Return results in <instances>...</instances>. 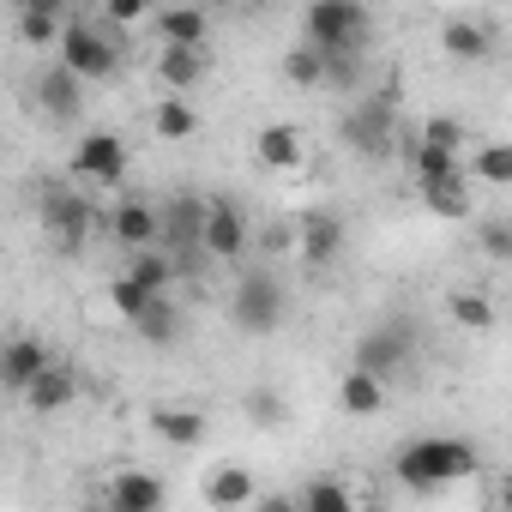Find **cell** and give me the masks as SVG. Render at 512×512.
<instances>
[{
  "instance_id": "1",
  "label": "cell",
  "mask_w": 512,
  "mask_h": 512,
  "mask_svg": "<svg viewBox=\"0 0 512 512\" xmlns=\"http://www.w3.org/2000/svg\"><path fill=\"white\" fill-rule=\"evenodd\" d=\"M392 470L404 488H452V482H470L482 470V452L464 434H422V440L398 446Z\"/></svg>"
},
{
  "instance_id": "2",
  "label": "cell",
  "mask_w": 512,
  "mask_h": 512,
  "mask_svg": "<svg viewBox=\"0 0 512 512\" xmlns=\"http://www.w3.org/2000/svg\"><path fill=\"white\" fill-rule=\"evenodd\" d=\"M55 49H61V61H55V67H67L79 85H103V79H115V73H121V43H115L103 25H91V19H67Z\"/></svg>"
},
{
  "instance_id": "3",
  "label": "cell",
  "mask_w": 512,
  "mask_h": 512,
  "mask_svg": "<svg viewBox=\"0 0 512 512\" xmlns=\"http://www.w3.org/2000/svg\"><path fill=\"white\" fill-rule=\"evenodd\" d=\"M308 49L320 55H368V37H374V13L368 7H350V0H320L308 7Z\"/></svg>"
},
{
  "instance_id": "4",
  "label": "cell",
  "mask_w": 512,
  "mask_h": 512,
  "mask_svg": "<svg viewBox=\"0 0 512 512\" xmlns=\"http://www.w3.org/2000/svg\"><path fill=\"white\" fill-rule=\"evenodd\" d=\"M284 314H290V290H284L272 272L241 278L235 296H229V320H235L241 332H253V338H272V332L284 326Z\"/></svg>"
},
{
  "instance_id": "5",
  "label": "cell",
  "mask_w": 512,
  "mask_h": 512,
  "mask_svg": "<svg viewBox=\"0 0 512 512\" xmlns=\"http://www.w3.org/2000/svg\"><path fill=\"white\" fill-rule=\"evenodd\" d=\"M37 211H43V229H49V241L61 247V253H79L85 241H91V199L79 193V187H61V181H49L43 187V199H37Z\"/></svg>"
},
{
  "instance_id": "6",
  "label": "cell",
  "mask_w": 512,
  "mask_h": 512,
  "mask_svg": "<svg viewBox=\"0 0 512 512\" xmlns=\"http://www.w3.org/2000/svg\"><path fill=\"white\" fill-rule=\"evenodd\" d=\"M344 145L356 157H386L398 145V121H392V91L386 97H356L344 109Z\"/></svg>"
},
{
  "instance_id": "7",
  "label": "cell",
  "mask_w": 512,
  "mask_h": 512,
  "mask_svg": "<svg viewBox=\"0 0 512 512\" xmlns=\"http://www.w3.org/2000/svg\"><path fill=\"white\" fill-rule=\"evenodd\" d=\"M199 229H205V199L199 193H175L163 211H157V247L175 260V272L187 260H199Z\"/></svg>"
},
{
  "instance_id": "8",
  "label": "cell",
  "mask_w": 512,
  "mask_h": 512,
  "mask_svg": "<svg viewBox=\"0 0 512 512\" xmlns=\"http://www.w3.org/2000/svg\"><path fill=\"white\" fill-rule=\"evenodd\" d=\"M73 181H85V187H121L127 181V139L109 133V127L85 133L73 145Z\"/></svg>"
},
{
  "instance_id": "9",
  "label": "cell",
  "mask_w": 512,
  "mask_h": 512,
  "mask_svg": "<svg viewBox=\"0 0 512 512\" xmlns=\"http://www.w3.org/2000/svg\"><path fill=\"white\" fill-rule=\"evenodd\" d=\"M49 362H55V356H49V344H43L37 332H13V338H0V392L25 398V392H31V380H37Z\"/></svg>"
},
{
  "instance_id": "10",
  "label": "cell",
  "mask_w": 512,
  "mask_h": 512,
  "mask_svg": "<svg viewBox=\"0 0 512 512\" xmlns=\"http://www.w3.org/2000/svg\"><path fill=\"white\" fill-rule=\"evenodd\" d=\"M241 247H247V211L235 199H205L199 253H205V260H241Z\"/></svg>"
},
{
  "instance_id": "11",
  "label": "cell",
  "mask_w": 512,
  "mask_h": 512,
  "mask_svg": "<svg viewBox=\"0 0 512 512\" xmlns=\"http://www.w3.org/2000/svg\"><path fill=\"white\" fill-rule=\"evenodd\" d=\"M404 362H410V326L386 320V326L362 332V344H356V362H350V368H362V374H374V380L386 386V374H398Z\"/></svg>"
},
{
  "instance_id": "12",
  "label": "cell",
  "mask_w": 512,
  "mask_h": 512,
  "mask_svg": "<svg viewBox=\"0 0 512 512\" xmlns=\"http://www.w3.org/2000/svg\"><path fill=\"white\" fill-rule=\"evenodd\" d=\"M103 512H163V476H151V470H115L103 482Z\"/></svg>"
},
{
  "instance_id": "13",
  "label": "cell",
  "mask_w": 512,
  "mask_h": 512,
  "mask_svg": "<svg viewBox=\"0 0 512 512\" xmlns=\"http://www.w3.org/2000/svg\"><path fill=\"white\" fill-rule=\"evenodd\" d=\"M31 103H37L49 121H79V109H85V85H79L67 67H49V73L31 85Z\"/></svg>"
},
{
  "instance_id": "14",
  "label": "cell",
  "mask_w": 512,
  "mask_h": 512,
  "mask_svg": "<svg viewBox=\"0 0 512 512\" xmlns=\"http://www.w3.org/2000/svg\"><path fill=\"white\" fill-rule=\"evenodd\" d=\"M296 235H302V260L308 266H332L344 253V217L338 211H308Z\"/></svg>"
},
{
  "instance_id": "15",
  "label": "cell",
  "mask_w": 512,
  "mask_h": 512,
  "mask_svg": "<svg viewBox=\"0 0 512 512\" xmlns=\"http://www.w3.org/2000/svg\"><path fill=\"white\" fill-rule=\"evenodd\" d=\"M247 500H260V482H253L247 464H217V470L205 476V506L235 512V506H247Z\"/></svg>"
},
{
  "instance_id": "16",
  "label": "cell",
  "mask_w": 512,
  "mask_h": 512,
  "mask_svg": "<svg viewBox=\"0 0 512 512\" xmlns=\"http://www.w3.org/2000/svg\"><path fill=\"white\" fill-rule=\"evenodd\" d=\"M79 398V374L67 368V362H49L37 380H31V392H25V404L37 410V416H55V410H67Z\"/></svg>"
},
{
  "instance_id": "17",
  "label": "cell",
  "mask_w": 512,
  "mask_h": 512,
  "mask_svg": "<svg viewBox=\"0 0 512 512\" xmlns=\"http://www.w3.org/2000/svg\"><path fill=\"white\" fill-rule=\"evenodd\" d=\"M157 37H163V49H205L211 19L199 7H163L157 13Z\"/></svg>"
},
{
  "instance_id": "18",
  "label": "cell",
  "mask_w": 512,
  "mask_h": 512,
  "mask_svg": "<svg viewBox=\"0 0 512 512\" xmlns=\"http://www.w3.org/2000/svg\"><path fill=\"white\" fill-rule=\"evenodd\" d=\"M416 193H422V205H428L434 217H452V223H464V217H470V175H464V163H458L452 175H440V181L416 187Z\"/></svg>"
},
{
  "instance_id": "19",
  "label": "cell",
  "mask_w": 512,
  "mask_h": 512,
  "mask_svg": "<svg viewBox=\"0 0 512 512\" xmlns=\"http://www.w3.org/2000/svg\"><path fill=\"white\" fill-rule=\"evenodd\" d=\"M440 49H446L452 61H488V55H494V31H488L482 19H446Z\"/></svg>"
},
{
  "instance_id": "20",
  "label": "cell",
  "mask_w": 512,
  "mask_h": 512,
  "mask_svg": "<svg viewBox=\"0 0 512 512\" xmlns=\"http://www.w3.org/2000/svg\"><path fill=\"white\" fill-rule=\"evenodd\" d=\"M157 79L169 97H187L205 79V49H157Z\"/></svg>"
},
{
  "instance_id": "21",
  "label": "cell",
  "mask_w": 512,
  "mask_h": 512,
  "mask_svg": "<svg viewBox=\"0 0 512 512\" xmlns=\"http://www.w3.org/2000/svg\"><path fill=\"white\" fill-rule=\"evenodd\" d=\"M253 151H260V163H266V169H296V163L308 157V145H302V133H296L290 121H272V127H260Z\"/></svg>"
},
{
  "instance_id": "22",
  "label": "cell",
  "mask_w": 512,
  "mask_h": 512,
  "mask_svg": "<svg viewBox=\"0 0 512 512\" xmlns=\"http://www.w3.org/2000/svg\"><path fill=\"white\" fill-rule=\"evenodd\" d=\"M115 241L127 247V253H145V247H157V211L145 205V199H127L121 211H115Z\"/></svg>"
},
{
  "instance_id": "23",
  "label": "cell",
  "mask_w": 512,
  "mask_h": 512,
  "mask_svg": "<svg viewBox=\"0 0 512 512\" xmlns=\"http://www.w3.org/2000/svg\"><path fill=\"white\" fill-rule=\"evenodd\" d=\"M133 332H139L145 350H169V344H181V308H175L169 296H157V302L133 320Z\"/></svg>"
},
{
  "instance_id": "24",
  "label": "cell",
  "mask_w": 512,
  "mask_h": 512,
  "mask_svg": "<svg viewBox=\"0 0 512 512\" xmlns=\"http://www.w3.org/2000/svg\"><path fill=\"white\" fill-rule=\"evenodd\" d=\"M121 278H133L145 296H169V284H175V260L163 247H145V253H127V272Z\"/></svg>"
},
{
  "instance_id": "25",
  "label": "cell",
  "mask_w": 512,
  "mask_h": 512,
  "mask_svg": "<svg viewBox=\"0 0 512 512\" xmlns=\"http://www.w3.org/2000/svg\"><path fill=\"white\" fill-rule=\"evenodd\" d=\"M338 404H344L350 416H380V410H386V386H380L374 374L350 368V374L338 380Z\"/></svg>"
},
{
  "instance_id": "26",
  "label": "cell",
  "mask_w": 512,
  "mask_h": 512,
  "mask_svg": "<svg viewBox=\"0 0 512 512\" xmlns=\"http://www.w3.org/2000/svg\"><path fill=\"white\" fill-rule=\"evenodd\" d=\"M151 428H157L169 446H199V440L211 434V422H205L199 410H169V404H163V410H151Z\"/></svg>"
},
{
  "instance_id": "27",
  "label": "cell",
  "mask_w": 512,
  "mask_h": 512,
  "mask_svg": "<svg viewBox=\"0 0 512 512\" xmlns=\"http://www.w3.org/2000/svg\"><path fill=\"white\" fill-rule=\"evenodd\" d=\"M296 512H356V500H350V488H344L338 476H314V482L296 494Z\"/></svg>"
},
{
  "instance_id": "28",
  "label": "cell",
  "mask_w": 512,
  "mask_h": 512,
  "mask_svg": "<svg viewBox=\"0 0 512 512\" xmlns=\"http://www.w3.org/2000/svg\"><path fill=\"white\" fill-rule=\"evenodd\" d=\"M61 25H67V19L49 7V0H37V7H25V13H19V37H25L31 49H49V43H61Z\"/></svg>"
},
{
  "instance_id": "29",
  "label": "cell",
  "mask_w": 512,
  "mask_h": 512,
  "mask_svg": "<svg viewBox=\"0 0 512 512\" xmlns=\"http://www.w3.org/2000/svg\"><path fill=\"white\" fill-rule=\"evenodd\" d=\"M151 127H157V139H187V133L199 127V115H193L187 97H163L157 115H151Z\"/></svg>"
},
{
  "instance_id": "30",
  "label": "cell",
  "mask_w": 512,
  "mask_h": 512,
  "mask_svg": "<svg viewBox=\"0 0 512 512\" xmlns=\"http://www.w3.org/2000/svg\"><path fill=\"white\" fill-rule=\"evenodd\" d=\"M470 181H488V187H506L512 181V145H482L476 163H464Z\"/></svg>"
},
{
  "instance_id": "31",
  "label": "cell",
  "mask_w": 512,
  "mask_h": 512,
  "mask_svg": "<svg viewBox=\"0 0 512 512\" xmlns=\"http://www.w3.org/2000/svg\"><path fill=\"white\" fill-rule=\"evenodd\" d=\"M404 163H410V175H416V187H428V181H440V175H452L464 157H446V151H428V145H410L404 151Z\"/></svg>"
},
{
  "instance_id": "32",
  "label": "cell",
  "mask_w": 512,
  "mask_h": 512,
  "mask_svg": "<svg viewBox=\"0 0 512 512\" xmlns=\"http://www.w3.org/2000/svg\"><path fill=\"white\" fill-rule=\"evenodd\" d=\"M416 145H428V151H446V157H458V145H464V121H452V115H434L422 133H416Z\"/></svg>"
},
{
  "instance_id": "33",
  "label": "cell",
  "mask_w": 512,
  "mask_h": 512,
  "mask_svg": "<svg viewBox=\"0 0 512 512\" xmlns=\"http://www.w3.org/2000/svg\"><path fill=\"white\" fill-rule=\"evenodd\" d=\"M151 302H157V296H145V290H139L133 278H115V284H109V308H115V314H121L127 326H133V320H139V314H145Z\"/></svg>"
},
{
  "instance_id": "34",
  "label": "cell",
  "mask_w": 512,
  "mask_h": 512,
  "mask_svg": "<svg viewBox=\"0 0 512 512\" xmlns=\"http://www.w3.org/2000/svg\"><path fill=\"white\" fill-rule=\"evenodd\" d=\"M452 320L470 326V332H488V326H494V302L476 296V290H464V296H452Z\"/></svg>"
},
{
  "instance_id": "35",
  "label": "cell",
  "mask_w": 512,
  "mask_h": 512,
  "mask_svg": "<svg viewBox=\"0 0 512 512\" xmlns=\"http://www.w3.org/2000/svg\"><path fill=\"white\" fill-rule=\"evenodd\" d=\"M284 79H290V85H320V49H308V43L290 49V55H284Z\"/></svg>"
},
{
  "instance_id": "36",
  "label": "cell",
  "mask_w": 512,
  "mask_h": 512,
  "mask_svg": "<svg viewBox=\"0 0 512 512\" xmlns=\"http://www.w3.org/2000/svg\"><path fill=\"white\" fill-rule=\"evenodd\" d=\"M241 410H247V416H253V422H284V398H278V392H272V386H253V392H247V404H241Z\"/></svg>"
},
{
  "instance_id": "37",
  "label": "cell",
  "mask_w": 512,
  "mask_h": 512,
  "mask_svg": "<svg viewBox=\"0 0 512 512\" xmlns=\"http://www.w3.org/2000/svg\"><path fill=\"white\" fill-rule=\"evenodd\" d=\"M482 253H488V260H512V229H506V217H488L482 223Z\"/></svg>"
},
{
  "instance_id": "38",
  "label": "cell",
  "mask_w": 512,
  "mask_h": 512,
  "mask_svg": "<svg viewBox=\"0 0 512 512\" xmlns=\"http://www.w3.org/2000/svg\"><path fill=\"white\" fill-rule=\"evenodd\" d=\"M103 13H109V25H139V19H145V7H139V0H109Z\"/></svg>"
},
{
  "instance_id": "39",
  "label": "cell",
  "mask_w": 512,
  "mask_h": 512,
  "mask_svg": "<svg viewBox=\"0 0 512 512\" xmlns=\"http://www.w3.org/2000/svg\"><path fill=\"white\" fill-rule=\"evenodd\" d=\"M260 512H296V494H266Z\"/></svg>"
},
{
  "instance_id": "40",
  "label": "cell",
  "mask_w": 512,
  "mask_h": 512,
  "mask_svg": "<svg viewBox=\"0 0 512 512\" xmlns=\"http://www.w3.org/2000/svg\"><path fill=\"white\" fill-rule=\"evenodd\" d=\"M79 512H103V500H91V506H79Z\"/></svg>"
}]
</instances>
